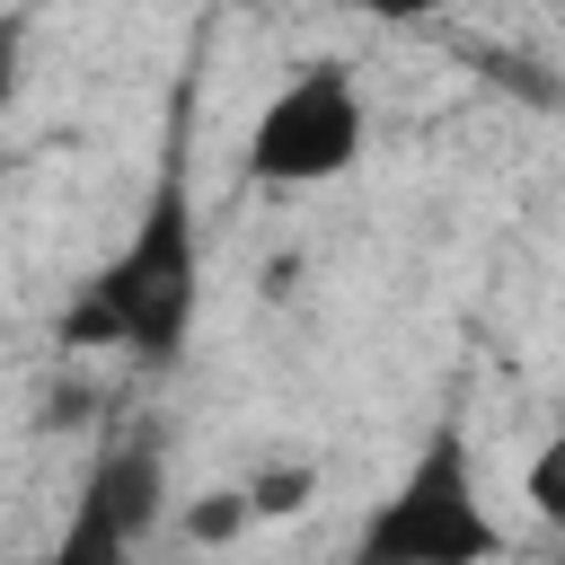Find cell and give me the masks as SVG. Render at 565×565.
<instances>
[{"label":"cell","mask_w":565,"mask_h":565,"mask_svg":"<svg viewBox=\"0 0 565 565\" xmlns=\"http://www.w3.org/2000/svg\"><path fill=\"white\" fill-rule=\"evenodd\" d=\"M150 521H159V450L115 441L88 468V486L53 539V565H132V539H150Z\"/></svg>","instance_id":"4"},{"label":"cell","mask_w":565,"mask_h":565,"mask_svg":"<svg viewBox=\"0 0 565 565\" xmlns=\"http://www.w3.org/2000/svg\"><path fill=\"white\" fill-rule=\"evenodd\" d=\"M503 556V521L477 503V468H468V433L441 424L415 468L397 477V494L362 521L353 565H494Z\"/></svg>","instance_id":"2"},{"label":"cell","mask_w":565,"mask_h":565,"mask_svg":"<svg viewBox=\"0 0 565 565\" xmlns=\"http://www.w3.org/2000/svg\"><path fill=\"white\" fill-rule=\"evenodd\" d=\"M362 132H371V115H362L353 71H344V62H309V71L256 115V132H247V177H256V185H327V177H344V168L362 159Z\"/></svg>","instance_id":"3"},{"label":"cell","mask_w":565,"mask_h":565,"mask_svg":"<svg viewBox=\"0 0 565 565\" xmlns=\"http://www.w3.org/2000/svg\"><path fill=\"white\" fill-rule=\"evenodd\" d=\"M344 9H371V18H433V9H450V0H344Z\"/></svg>","instance_id":"8"},{"label":"cell","mask_w":565,"mask_h":565,"mask_svg":"<svg viewBox=\"0 0 565 565\" xmlns=\"http://www.w3.org/2000/svg\"><path fill=\"white\" fill-rule=\"evenodd\" d=\"M194 291H203V247H194V203H185V177L168 168L150 212L132 221V238L88 274V291L53 318V344L62 353H141V362H177L185 327H194Z\"/></svg>","instance_id":"1"},{"label":"cell","mask_w":565,"mask_h":565,"mask_svg":"<svg viewBox=\"0 0 565 565\" xmlns=\"http://www.w3.org/2000/svg\"><path fill=\"white\" fill-rule=\"evenodd\" d=\"M9 97H18V35L0 26V106H9Z\"/></svg>","instance_id":"9"},{"label":"cell","mask_w":565,"mask_h":565,"mask_svg":"<svg viewBox=\"0 0 565 565\" xmlns=\"http://www.w3.org/2000/svg\"><path fill=\"white\" fill-rule=\"evenodd\" d=\"M238 530H247V494H238V486H221V494H203V503L185 512V539H194V547H230Z\"/></svg>","instance_id":"6"},{"label":"cell","mask_w":565,"mask_h":565,"mask_svg":"<svg viewBox=\"0 0 565 565\" xmlns=\"http://www.w3.org/2000/svg\"><path fill=\"white\" fill-rule=\"evenodd\" d=\"M238 494H247V521H291V512H309L318 468H309V459H274V468H256Z\"/></svg>","instance_id":"5"},{"label":"cell","mask_w":565,"mask_h":565,"mask_svg":"<svg viewBox=\"0 0 565 565\" xmlns=\"http://www.w3.org/2000/svg\"><path fill=\"white\" fill-rule=\"evenodd\" d=\"M530 503H539V512H547V521H556V512H565V441H547V450H539V459H530Z\"/></svg>","instance_id":"7"}]
</instances>
